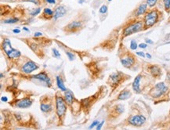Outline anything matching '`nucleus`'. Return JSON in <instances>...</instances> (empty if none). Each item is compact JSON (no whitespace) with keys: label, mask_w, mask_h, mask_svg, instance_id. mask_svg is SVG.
<instances>
[{"label":"nucleus","mask_w":170,"mask_h":130,"mask_svg":"<svg viewBox=\"0 0 170 130\" xmlns=\"http://www.w3.org/2000/svg\"><path fill=\"white\" fill-rule=\"evenodd\" d=\"M163 18V13L156 7H153L147 11L143 16V30H147L158 24Z\"/></svg>","instance_id":"nucleus-1"},{"label":"nucleus","mask_w":170,"mask_h":130,"mask_svg":"<svg viewBox=\"0 0 170 130\" xmlns=\"http://www.w3.org/2000/svg\"><path fill=\"white\" fill-rule=\"evenodd\" d=\"M143 30V21L141 18H131L130 21L125 23L122 33H121V40L128 36L140 32Z\"/></svg>","instance_id":"nucleus-2"},{"label":"nucleus","mask_w":170,"mask_h":130,"mask_svg":"<svg viewBox=\"0 0 170 130\" xmlns=\"http://www.w3.org/2000/svg\"><path fill=\"white\" fill-rule=\"evenodd\" d=\"M119 59L121 61V64L124 66L125 68L134 70L133 68H136L138 60L133 53H130L128 49L125 48V46H122L121 45L119 49Z\"/></svg>","instance_id":"nucleus-3"},{"label":"nucleus","mask_w":170,"mask_h":130,"mask_svg":"<svg viewBox=\"0 0 170 130\" xmlns=\"http://www.w3.org/2000/svg\"><path fill=\"white\" fill-rule=\"evenodd\" d=\"M151 83L152 81L151 80L150 76L144 72H141L136 77L132 82V90L136 93L140 94L142 93V92H143L147 88L151 87Z\"/></svg>","instance_id":"nucleus-4"},{"label":"nucleus","mask_w":170,"mask_h":130,"mask_svg":"<svg viewBox=\"0 0 170 130\" xmlns=\"http://www.w3.org/2000/svg\"><path fill=\"white\" fill-rule=\"evenodd\" d=\"M55 104L56 114L57 115L60 123L63 124L64 122L68 106L60 92H57L55 93Z\"/></svg>","instance_id":"nucleus-5"},{"label":"nucleus","mask_w":170,"mask_h":130,"mask_svg":"<svg viewBox=\"0 0 170 130\" xmlns=\"http://www.w3.org/2000/svg\"><path fill=\"white\" fill-rule=\"evenodd\" d=\"M131 78V76L125 75L121 71H117L114 72L108 77L107 84L109 85L111 88V92H114L115 90L121 86L122 83H124L125 81L129 80Z\"/></svg>","instance_id":"nucleus-6"},{"label":"nucleus","mask_w":170,"mask_h":130,"mask_svg":"<svg viewBox=\"0 0 170 130\" xmlns=\"http://www.w3.org/2000/svg\"><path fill=\"white\" fill-rule=\"evenodd\" d=\"M21 92L16 94V97L14 98L13 100L10 102L12 107H16V108H27L30 107L33 103V99L32 98L31 96H27L25 94V92L24 93L23 96H21Z\"/></svg>","instance_id":"nucleus-7"},{"label":"nucleus","mask_w":170,"mask_h":130,"mask_svg":"<svg viewBox=\"0 0 170 130\" xmlns=\"http://www.w3.org/2000/svg\"><path fill=\"white\" fill-rule=\"evenodd\" d=\"M54 99L55 96L45 94L40 98V109L44 114H49L53 112L54 108Z\"/></svg>","instance_id":"nucleus-8"},{"label":"nucleus","mask_w":170,"mask_h":130,"mask_svg":"<svg viewBox=\"0 0 170 130\" xmlns=\"http://www.w3.org/2000/svg\"><path fill=\"white\" fill-rule=\"evenodd\" d=\"M2 49L10 60H18L21 57V53L12 47L10 40L8 38H3L2 42Z\"/></svg>","instance_id":"nucleus-9"},{"label":"nucleus","mask_w":170,"mask_h":130,"mask_svg":"<svg viewBox=\"0 0 170 130\" xmlns=\"http://www.w3.org/2000/svg\"><path fill=\"white\" fill-rule=\"evenodd\" d=\"M14 118L20 125L25 127H35L33 125H36L34 116L28 113H14Z\"/></svg>","instance_id":"nucleus-10"},{"label":"nucleus","mask_w":170,"mask_h":130,"mask_svg":"<svg viewBox=\"0 0 170 130\" xmlns=\"http://www.w3.org/2000/svg\"><path fill=\"white\" fill-rule=\"evenodd\" d=\"M85 21L82 18H78L71 21L69 24L65 25L63 27V31H64L67 35H71V34H75V33L79 32L80 31L83 29L85 27Z\"/></svg>","instance_id":"nucleus-11"},{"label":"nucleus","mask_w":170,"mask_h":130,"mask_svg":"<svg viewBox=\"0 0 170 130\" xmlns=\"http://www.w3.org/2000/svg\"><path fill=\"white\" fill-rule=\"evenodd\" d=\"M169 92V86L165 85V82H159L149 90L148 95L153 99H159L167 94Z\"/></svg>","instance_id":"nucleus-12"},{"label":"nucleus","mask_w":170,"mask_h":130,"mask_svg":"<svg viewBox=\"0 0 170 130\" xmlns=\"http://www.w3.org/2000/svg\"><path fill=\"white\" fill-rule=\"evenodd\" d=\"M38 68H39V65L30 59H27L26 60H23L22 62H20V70L21 73L25 74V75H29V74L32 73L33 71H35Z\"/></svg>","instance_id":"nucleus-13"},{"label":"nucleus","mask_w":170,"mask_h":130,"mask_svg":"<svg viewBox=\"0 0 170 130\" xmlns=\"http://www.w3.org/2000/svg\"><path fill=\"white\" fill-rule=\"evenodd\" d=\"M100 92H101V91L99 90V91H97V93L94 94V95L86 98V99H83V100H81L82 108L85 111V113H86V114L89 113V110L92 107V106L98 100L99 94H100Z\"/></svg>","instance_id":"nucleus-14"},{"label":"nucleus","mask_w":170,"mask_h":130,"mask_svg":"<svg viewBox=\"0 0 170 130\" xmlns=\"http://www.w3.org/2000/svg\"><path fill=\"white\" fill-rule=\"evenodd\" d=\"M24 42L27 43L30 49H32L35 54L37 55L39 58H43L44 57V52L42 49V46H40L37 43V42L32 39H29V38H25L24 39Z\"/></svg>","instance_id":"nucleus-15"},{"label":"nucleus","mask_w":170,"mask_h":130,"mask_svg":"<svg viewBox=\"0 0 170 130\" xmlns=\"http://www.w3.org/2000/svg\"><path fill=\"white\" fill-rule=\"evenodd\" d=\"M146 117L142 115V114H136V115H132L128 118L127 122L130 125L135 126V127H141L142 125L145 124Z\"/></svg>","instance_id":"nucleus-16"},{"label":"nucleus","mask_w":170,"mask_h":130,"mask_svg":"<svg viewBox=\"0 0 170 130\" xmlns=\"http://www.w3.org/2000/svg\"><path fill=\"white\" fill-rule=\"evenodd\" d=\"M31 79H35L37 81H39L42 83H43L44 85H46V86L51 87L52 86V81L51 79L49 78L48 73L46 71H41L40 73L37 74L35 75H32L31 78Z\"/></svg>","instance_id":"nucleus-17"},{"label":"nucleus","mask_w":170,"mask_h":130,"mask_svg":"<svg viewBox=\"0 0 170 130\" xmlns=\"http://www.w3.org/2000/svg\"><path fill=\"white\" fill-rule=\"evenodd\" d=\"M147 70L154 79H160L162 76V70L160 66L156 64H148Z\"/></svg>","instance_id":"nucleus-18"},{"label":"nucleus","mask_w":170,"mask_h":130,"mask_svg":"<svg viewBox=\"0 0 170 130\" xmlns=\"http://www.w3.org/2000/svg\"><path fill=\"white\" fill-rule=\"evenodd\" d=\"M148 10V5L147 3H142L140 5H138L137 8H136L132 13L131 18H141V16H143Z\"/></svg>","instance_id":"nucleus-19"},{"label":"nucleus","mask_w":170,"mask_h":130,"mask_svg":"<svg viewBox=\"0 0 170 130\" xmlns=\"http://www.w3.org/2000/svg\"><path fill=\"white\" fill-rule=\"evenodd\" d=\"M125 111V107L122 104H117L114 106L111 109L110 111V115L108 116V118L110 119H114L118 117H119L121 114H123Z\"/></svg>","instance_id":"nucleus-20"},{"label":"nucleus","mask_w":170,"mask_h":130,"mask_svg":"<svg viewBox=\"0 0 170 130\" xmlns=\"http://www.w3.org/2000/svg\"><path fill=\"white\" fill-rule=\"evenodd\" d=\"M66 14H67V10L65 8L64 5H57V7L55 8V10H54L53 20L54 21H57L60 17H63Z\"/></svg>","instance_id":"nucleus-21"},{"label":"nucleus","mask_w":170,"mask_h":130,"mask_svg":"<svg viewBox=\"0 0 170 130\" xmlns=\"http://www.w3.org/2000/svg\"><path fill=\"white\" fill-rule=\"evenodd\" d=\"M54 10H52L50 8H44L42 13L39 16V19L43 20V21H50L53 19Z\"/></svg>","instance_id":"nucleus-22"},{"label":"nucleus","mask_w":170,"mask_h":130,"mask_svg":"<svg viewBox=\"0 0 170 130\" xmlns=\"http://www.w3.org/2000/svg\"><path fill=\"white\" fill-rule=\"evenodd\" d=\"M132 96V92L130 90H127V89H125L121 92H120V93L118 96L117 97V100H125L129 99Z\"/></svg>","instance_id":"nucleus-23"},{"label":"nucleus","mask_w":170,"mask_h":130,"mask_svg":"<svg viewBox=\"0 0 170 130\" xmlns=\"http://www.w3.org/2000/svg\"><path fill=\"white\" fill-rule=\"evenodd\" d=\"M56 80H57V84L58 88H59L61 91H63V92H65V91L67 90V89H66V87H65L64 83V81H63V79H61V77L60 75L57 76V77H56Z\"/></svg>","instance_id":"nucleus-24"},{"label":"nucleus","mask_w":170,"mask_h":130,"mask_svg":"<svg viewBox=\"0 0 170 130\" xmlns=\"http://www.w3.org/2000/svg\"><path fill=\"white\" fill-rule=\"evenodd\" d=\"M4 11V14L3 15H1L2 16H5L9 15V14H10L11 11H12V9L9 5H1V13Z\"/></svg>","instance_id":"nucleus-25"},{"label":"nucleus","mask_w":170,"mask_h":130,"mask_svg":"<svg viewBox=\"0 0 170 130\" xmlns=\"http://www.w3.org/2000/svg\"><path fill=\"white\" fill-rule=\"evenodd\" d=\"M42 4H48V5H59L61 0H41Z\"/></svg>","instance_id":"nucleus-26"},{"label":"nucleus","mask_w":170,"mask_h":130,"mask_svg":"<svg viewBox=\"0 0 170 130\" xmlns=\"http://www.w3.org/2000/svg\"><path fill=\"white\" fill-rule=\"evenodd\" d=\"M163 3V6H164V10L167 13H170V0H162Z\"/></svg>","instance_id":"nucleus-27"},{"label":"nucleus","mask_w":170,"mask_h":130,"mask_svg":"<svg viewBox=\"0 0 170 130\" xmlns=\"http://www.w3.org/2000/svg\"><path fill=\"white\" fill-rule=\"evenodd\" d=\"M158 2V0H146V3L147 4L149 8H153Z\"/></svg>","instance_id":"nucleus-28"},{"label":"nucleus","mask_w":170,"mask_h":130,"mask_svg":"<svg viewBox=\"0 0 170 130\" xmlns=\"http://www.w3.org/2000/svg\"><path fill=\"white\" fill-rule=\"evenodd\" d=\"M19 2H27V3H32L36 5H42V1L41 0H17Z\"/></svg>","instance_id":"nucleus-29"},{"label":"nucleus","mask_w":170,"mask_h":130,"mask_svg":"<svg viewBox=\"0 0 170 130\" xmlns=\"http://www.w3.org/2000/svg\"><path fill=\"white\" fill-rule=\"evenodd\" d=\"M18 21H19V20L16 19V18H14V17H11V18H9V19L3 21V22L5 24H14V23H16V22Z\"/></svg>","instance_id":"nucleus-30"},{"label":"nucleus","mask_w":170,"mask_h":130,"mask_svg":"<svg viewBox=\"0 0 170 130\" xmlns=\"http://www.w3.org/2000/svg\"><path fill=\"white\" fill-rule=\"evenodd\" d=\"M137 43L135 40H132L131 42H130V49H132V50H135V49H137Z\"/></svg>","instance_id":"nucleus-31"},{"label":"nucleus","mask_w":170,"mask_h":130,"mask_svg":"<svg viewBox=\"0 0 170 130\" xmlns=\"http://www.w3.org/2000/svg\"><path fill=\"white\" fill-rule=\"evenodd\" d=\"M66 54H67V56L68 57V59H69L71 61H72V60H74L75 59V54L72 53H71V52H66Z\"/></svg>","instance_id":"nucleus-32"},{"label":"nucleus","mask_w":170,"mask_h":130,"mask_svg":"<svg viewBox=\"0 0 170 130\" xmlns=\"http://www.w3.org/2000/svg\"><path fill=\"white\" fill-rule=\"evenodd\" d=\"M107 11H108V5H103L100 8V14H106L107 13Z\"/></svg>","instance_id":"nucleus-33"},{"label":"nucleus","mask_w":170,"mask_h":130,"mask_svg":"<svg viewBox=\"0 0 170 130\" xmlns=\"http://www.w3.org/2000/svg\"><path fill=\"white\" fill-rule=\"evenodd\" d=\"M52 51H53V53L54 57H56V58H59V57H60V52L58 51L57 49L53 48V49H52Z\"/></svg>","instance_id":"nucleus-34"},{"label":"nucleus","mask_w":170,"mask_h":130,"mask_svg":"<svg viewBox=\"0 0 170 130\" xmlns=\"http://www.w3.org/2000/svg\"><path fill=\"white\" fill-rule=\"evenodd\" d=\"M40 11H41V8H38V9H36V10H34L32 12H31V13H30V15L33 16H36L37 14H38L39 13H40Z\"/></svg>","instance_id":"nucleus-35"},{"label":"nucleus","mask_w":170,"mask_h":130,"mask_svg":"<svg viewBox=\"0 0 170 130\" xmlns=\"http://www.w3.org/2000/svg\"><path fill=\"white\" fill-rule=\"evenodd\" d=\"M99 124V121H94V122H93V124L90 126H89V129H93V128L94 127V126H96V125H97Z\"/></svg>","instance_id":"nucleus-36"},{"label":"nucleus","mask_w":170,"mask_h":130,"mask_svg":"<svg viewBox=\"0 0 170 130\" xmlns=\"http://www.w3.org/2000/svg\"><path fill=\"white\" fill-rule=\"evenodd\" d=\"M138 46H139L140 48H141V49H146V48H147V45L146 43H141Z\"/></svg>","instance_id":"nucleus-37"},{"label":"nucleus","mask_w":170,"mask_h":130,"mask_svg":"<svg viewBox=\"0 0 170 130\" xmlns=\"http://www.w3.org/2000/svg\"><path fill=\"white\" fill-rule=\"evenodd\" d=\"M136 55H138V56H141V57H145V53H143V52H136Z\"/></svg>","instance_id":"nucleus-38"},{"label":"nucleus","mask_w":170,"mask_h":130,"mask_svg":"<svg viewBox=\"0 0 170 130\" xmlns=\"http://www.w3.org/2000/svg\"><path fill=\"white\" fill-rule=\"evenodd\" d=\"M104 121H103L102 122H100V123H99V124L97 125V129H100L102 128L103 125H104Z\"/></svg>","instance_id":"nucleus-39"},{"label":"nucleus","mask_w":170,"mask_h":130,"mask_svg":"<svg viewBox=\"0 0 170 130\" xmlns=\"http://www.w3.org/2000/svg\"><path fill=\"white\" fill-rule=\"evenodd\" d=\"M42 34L40 32H35V37H39V36H42Z\"/></svg>","instance_id":"nucleus-40"},{"label":"nucleus","mask_w":170,"mask_h":130,"mask_svg":"<svg viewBox=\"0 0 170 130\" xmlns=\"http://www.w3.org/2000/svg\"><path fill=\"white\" fill-rule=\"evenodd\" d=\"M146 41H147V43H149V44H153V42L151 40V39H146Z\"/></svg>","instance_id":"nucleus-41"},{"label":"nucleus","mask_w":170,"mask_h":130,"mask_svg":"<svg viewBox=\"0 0 170 130\" xmlns=\"http://www.w3.org/2000/svg\"><path fill=\"white\" fill-rule=\"evenodd\" d=\"M13 32L14 33H20L21 32V31H20L19 29H14V30H13Z\"/></svg>","instance_id":"nucleus-42"},{"label":"nucleus","mask_w":170,"mask_h":130,"mask_svg":"<svg viewBox=\"0 0 170 130\" xmlns=\"http://www.w3.org/2000/svg\"><path fill=\"white\" fill-rule=\"evenodd\" d=\"M146 57H147V58H149V59H151V56L149 53H146Z\"/></svg>","instance_id":"nucleus-43"},{"label":"nucleus","mask_w":170,"mask_h":130,"mask_svg":"<svg viewBox=\"0 0 170 130\" xmlns=\"http://www.w3.org/2000/svg\"><path fill=\"white\" fill-rule=\"evenodd\" d=\"M2 100H3V101H5H5H7V98L5 97H5L3 96V97H2Z\"/></svg>","instance_id":"nucleus-44"},{"label":"nucleus","mask_w":170,"mask_h":130,"mask_svg":"<svg viewBox=\"0 0 170 130\" xmlns=\"http://www.w3.org/2000/svg\"><path fill=\"white\" fill-rule=\"evenodd\" d=\"M168 22H169V23H170V17L169 18V20H168Z\"/></svg>","instance_id":"nucleus-45"},{"label":"nucleus","mask_w":170,"mask_h":130,"mask_svg":"<svg viewBox=\"0 0 170 130\" xmlns=\"http://www.w3.org/2000/svg\"><path fill=\"white\" fill-rule=\"evenodd\" d=\"M108 1H109V2H111V1H112V0H108Z\"/></svg>","instance_id":"nucleus-46"}]
</instances>
